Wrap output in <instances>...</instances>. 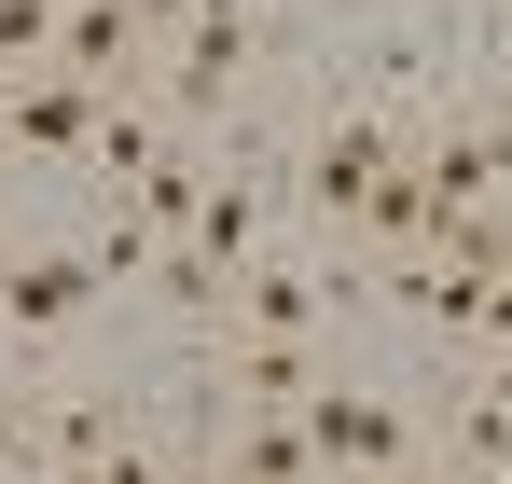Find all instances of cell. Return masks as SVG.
<instances>
[{"mask_svg":"<svg viewBox=\"0 0 512 484\" xmlns=\"http://www.w3.org/2000/svg\"><path fill=\"white\" fill-rule=\"evenodd\" d=\"M263 263V194L222 166L208 194H194V222H180V249H167V277H180V305H222L236 277Z\"/></svg>","mask_w":512,"mask_h":484,"instance_id":"1","label":"cell"},{"mask_svg":"<svg viewBox=\"0 0 512 484\" xmlns=\"http://www.w3.org/2000/svg\"><path fill=\"white\" fill-rule=\"evenodd\" d=\"M97 291H111V277H97V249H70V263H0V319H14V332H56V319H84Z\"/></svg>","mask_w":512,"mask_h":484,"instance_id":"7","label":"cell"},{"mask_svg":"<svg viewBox=\"0 0 512 484\" xmlns=\"http://www.w3.org/2000/svg\"><path fill=\"white\" fill-rule=\"evenodd\" d=\"M194 194H208V166H194V153H153V166H139V208H125V222H139L153 249H180V222H194Z\"/></svg>","mask_w":512,"mask_h":484,"instance_id":"12","label":"cell"},{"mask_svg":"<svg viewBox=\"0 0 512 484\" xmlns=\"http://www.w3.org/2000/svg\"><path fill=\"white\" fill-rule=\"evenodd\" d=\"M97 125H111V83H70V70L0 97V153H97Z\"/></svg>","mask_w":512,"mask_h":484,"instance_id":"4","label":"cell"},{"mask_svg":"<svg viewBox=\"0 0 512 484\" xmlns=\"http://www.w3.org/2000/svg\"><path fill=\"white\" fill-rule=\"evenodd\" d=\"M222 484H319V443H305V415H250V429H222Z\"/></svg>","mask_w":512,"mask_h":484,"instance_id":"10","label":"cell"},{"mask_svg":"<svg viewBox=\"0 0 512 484\" xmlns=\"http://www.w3.org/2000/svg\"><path fill=\"white\" fill-rule=\"evenodd\" d=\"M28 443H42L56 471H84V457H111L125 429H111V402H42V415H28Z\"/></svg>","mask_w":512,"mask_h":484,"instance_id":"14","label":"cell"},{"mask_svg":"<svg viewBox=\"0 0 512 484\" xmlns=\"http://www.w3.org/2000/svg\"><path fill=\"white\" fill-rule=\"evenodd\" d=\"M402 166H416V194H429V236H443V222H485V208H499L512 139H499V125H471V139H402Z\"/></svg>","mask_w":512,"mask_h":484,"instance_id":"3","label":"cell"},{"mask_svg":"<svg viewBox=\"0 0 512 484\" xmlns=\"http://www.w3.org/2000/svg\"><path fill=\"white\" fill-rule=\"evenodd\" d=\"M443 443H457V471H512V360L457 402V429H443Z\"/></svg>","mask_w":512,"mask_h":484,"instance_id":"13","label":"cell"},{"mask_svg":"<svg viewBox=\"0 0 512 484\" xmlns=\"http://www.w3.org/2000/svg\"><path fill=\"white\" fill-rule=\"evenodd\" d=\"M125 14H139V42H153V28L180 42V14H194V0H125Z\"/></svg>","mask_w":512,"mask_h":484,"instance_id":"19","label":"cell"},{"mask_svg":"<svg viewBox=\"0 0 512 484\" xmlns=\"http://www.w3.org/2000/svg\"><path fill=\"white\" fill-rule=\"evenodd\" d=\"M125 56H139V14L125 0H56V70L70 83H125Z\"/></svg>","mask_w":512,"mask_h":484,"instance_id":"9","label":"cell"},{"mask_svg":"<svg viewBox=\"0 0 512 484\" xmlns=\"http://www.w3.org/2000/svg\"><path fill=\"white\" fill-rule=\"evenodd\" d=\"M305 443H319V471H402V457H416V415L319 388V402H305Z\"/></svg>","mask_w":512,"mask_h":484,"instance_id":"6","label":"cell"},{"mask_svg":"<svg viewBox=\"0 0 512 484\" xmlns=\"http://www.w3.org/2000/svg\"><path fill=\"white\" fill-rule=\"evenodd\" d=\"M56 484H153V471H139V457L111 443V457H84V471H56Z\"/></svg>","mask_w":512,"mask_h":484,"instance_id":"17","label":"cell"},{"mask_svg":"<svg viewBox=\"0 0 512 484\" xmlns=\"http://www.w3.org/2000/svg\"><path fill=\"white\" fill-rule=\"evenodd\" d=\"M0 56H56V0H0Z\"/></svg>","mask_w":512,"mask_h":484,"instance_id":"16","label":"cell"},{"mask_svg":"<svg viewBox=\"0 0 512 484\" xmlns=\"http://www.w3.org/2000/svg\"><path fill=\"white\" fill-rule=\"evenodd\" d=\"M236 402H250V415H305V402H319V346H291V332H236Z\"/></svg>","mask_w":512,"mask_h":484,"instance_id":"8","label":"cell"},{"mask_svg":"<svg viewBox=\"0 0 512 484\" xmlns=\"http://www.w3.org/2000/svg\"><path fill=\"white\" fill-rule=\"evenodd\" d=\"M167 153V139H153V125H139V111H125V97H111V125H97V166H111V180H139V166Z\"/></svg>","mask_w":512,"mask_h":484,"instance_id":"15","label":"cell"},{"mask_svg":"<svg viewBox=\"0 0 512 484\" xmlns=\"http://www.w3.org/2000/svg\"><path fill=\"white\" fill-rule=\"evenodd\" d=\"M333 484H388V471H333Z\"/></svg>","mask_w":512,"mask_h":484,"instance_id":"20","label":"cell"},{"mask_svg":"<svg viewBox=\"0 0 512 484\" xmlns=\"http://www.w3.org/2000/svg\"><path fill=\"white\" fill-rule=\"evenodd\" d=\"M485 332L512 346V249H499V277H485Z\"/></svg>","mask_w":512,"mask_h":484,"instance_id":"18","label":"cell"},{"mask_svg":"<svg viewBox=\"0 0 512 484\" xmlns=\"http://www.w3.org/2000/svg\"><path fill=\"white\" fill-rule=\"evenodd\" d=\"M250 56H263L250 0H194V14H180V42H167V97H180V111H222V97L250 83Z\"/></svg>","mask_w":512,"mask_h":484,"instance_id":"2","label":"cell"},{"mask_svg":"<svg viewBox=\"0 0 512 484\" xmlns=\"http://www.w3.org/2000/svg\"><path fill=\"white\" fill-rule=\"evenodd\" d=\"M388 166H402V139H388V125H374V111H346L333 139H319V153H305V208H319V236H333V222H360V208H374V180H388Z\"/></svg>","mask_w":512,"mask_h":484,"instance_id":"5","label":"cell"},{"mask_svg":"<svg viewBox=\"0 0 512 484\" xmlns=\"http://www.w3.org/2000/svg\"><path fill=\"white\" fill-rule=\"evenodd\" d=\"M319 291H346V277H319V263H250V277H236L250 332H291V346L319 332Z\"/></svg>","mask_w":512,"mask_h":484,"instance_id":"11","label":"cell"}]
</instances>
